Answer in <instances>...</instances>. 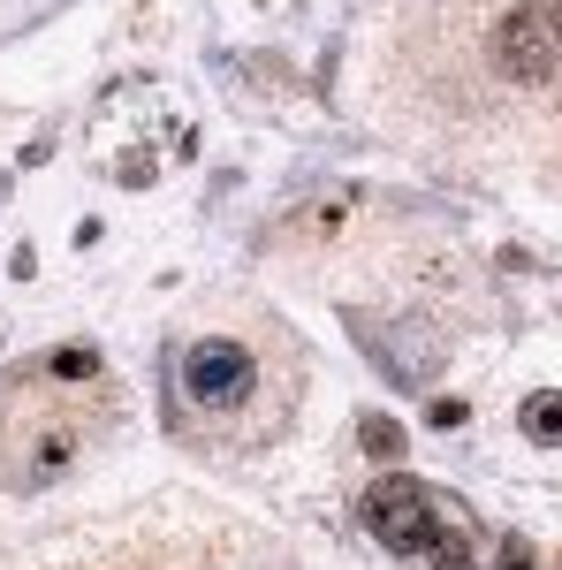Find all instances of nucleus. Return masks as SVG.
<instances>
[{
	"instance_id": "6e6552de",
	"label": "nucleus",
	"mask_w": 562,
	"mask_h": 570,
	"mask_svg": "<svg viewBox=\"0 0 562 570\" xmlns=\"http://www.w3.org/2000/svg\"><path fill=\"white\" fill-rule=\"evenodd\" d=\"M502 570H540V563H532V548H524V540H510V548H502Z\"/></svg>"
},
{
	"instance_id": "0eeeda50",
	"label": "nucleus",
	"mask_w": 562,
	"mask_h": 570,
	"mask_svg": "<svg viewBox=\"0 0 562 570\" xmlns=\"http://www.w3.org/2000/svg\"><path fill=\"white\" fill-rule=\"evenodd\" d=\"M365 449H373V456H395V426H388V419L365 426Z\"/></svg>"
},
{
	"instance_id": "7ed1b4c3",
	"label": "nucleus",
	"mask_w": 562,
	"mask_h": 570,
	"mask_svg": "<svg viewBox=\"0 0 562 570\" xmlns=\"http://www.w3.org/2000/svg\"><path fill=\"white\" fill-rule=\"evenodd\" d=\"M252 395H259V351H252V343H236V335H198V343L183 351V403H190V411L236 419V411H252Z\"/></svg>"
},
{
	"instance_id": "39448f33",
	"label": "nucleus",
	"mask_w": 562,
	"mask_h": 570,
	"mask_svg": "<svg viewBox=\"0 0 562 570\" xmlns=\"http://www.w3.org/2000/svg\"><path fill=\"white\" fill-rule=\"evenodd\" d=\"M46 381H99V351H85V343H61V351L46 357Z\"/></svg>"
},
{
	"instance_id": "20e7f679",
	"label": "nucleus",
	"mask_w": 562,
	"mask_h": 570,
	"mask_svg": "<svg viewBox=\"0 0 562 570\" xmlns=\"http://www.w3.org/2000/svg\"><path fill=\"white\" fill-rule=\"evenodd\" d=\"M517 426H524V441H540V449H562V389H540V395H524Z\"/></svg>"
},
{
	"instance_id": "f257e3e1",
	"label": "nucleus",
	"mask_w": 562,
	"mask_h": 570,
	"mask_svg": "<svg viewBox=\"0 0 562 570\" xmlns=\"http://www.w3.org/2000/svg\"><path fill=\"white\" fill-rule=\"evenodd\" d=\"M91 441H99V411H91L85 395L16 389L0 403V480L8 487H46V480H61Z\"/></svg>"
},
{
	"instance_id": "1a4fd4ad",
	"label": "nucleus",
	"mask_w": 562,
	"mask_h": 570,
	"mask_svg": "<svg viewBox=\"0 0 562 570\" xmlns=\"http://www.w3.org/2000/svg\"><path fill=\"white\" fill-rule=\"evenodd\" d=\"M548 8V39H555V69H562V0H540Z\"/></svg>"
},
{
	"instance_id": "f03ea898",
	"label": "nucleus",
	"mask_w": 562,
	"mask_h": 570,
	"mask_svg": "<svg viewBox=\"0 0 562 570\" xmlns=\"http://www.w3.org/2000/svg\"><path fill=\"white\" fill-rule=\"evenodd\" d=\"M357 518H365V532H373L388 556H403V563H418V570H479L472 540L448 525L441 502H433L418 480H403V472H381V480L365 487Z\"/></svg>"
},
{
	"instance_id": "423d86ee",
	"label": "nucleus",
	"mask_w": 562,
	"mask_h": 570,
	"mask_svg": "<svg viewBox=\"0 0 562 570\" xmlns=\"http://www.w3.org/2000/svg\"><path fill=\"white\" fill-rule=\"evenodd\" d=\"M77 570H175V563H152L145 548H122V556H99V563H77Z\"/></svg>"
}]
</instances>
